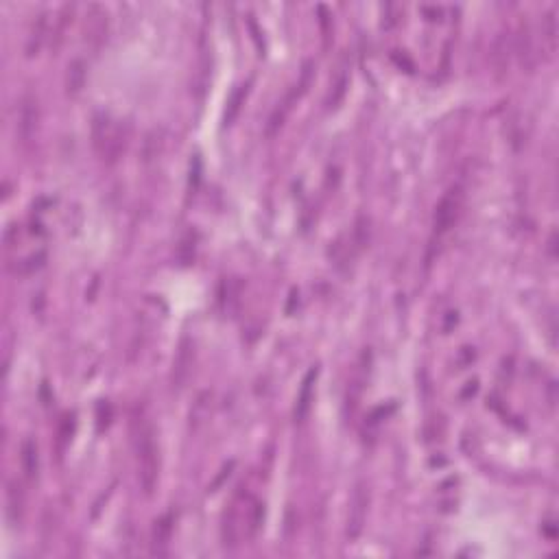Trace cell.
<instances>
[{"mask_svg": "<svg viewBox=\"0 0 559 559\" xmlns=\"http://www.w3.org/2000/svg\"><path fill=\"white\" fill-rule=\"evenodd\" d=\"M265 520V505L260 501H249L247 505V518H245V535L253 537L256 533L260 531Z\"/></svg>", "mask_w": 559, "mask_h": 559, "instance_id": "cell-18", "label": "cell"}, {"mask_svg": "<svg viewBox=\"0 0 559 559\" xmlns=\"http://www.w3.org/2000/svg\"><path fill=\"white\" fill-rule=\"evenodd\" d=\"M369 509V487L365 483H358L350 498V509H347V522H345V535L350 542H354L360 533L367 520Z\"/></svg>", "mask_w": 559, "mask_h": 559, "instance_id": "cell-4", "label": "cell"}, {"mask_svg": "<svg viewBox=\"0 0 559 559\" xmlns=\"http://www.w3.org/2000/svg\"><path fill=\"white\" fill-rule=\"evenodd\" d=\"M208 402H210V394H201L199 398H197V402H194V406H192V411H190V426L197 431L203 422H206V417H208V413H210V406H208Z\"/></svg>", "mask_w": 559, "mask_h": 559, "instance_id": "cell-23", "label": "cell"}, {"mask_svg": "<svg viewBox=\"0 0 559 559\" xmlns=\"http://www.w3.org/2000/svg\"><path fill=\"white\" fill-rule=\"evenodd\" d=\"M74 426H77V422H74V413H64L62 422H59V426H57V440H55V448H57V455L62 457L70 440H72V435H74Z\"/></svg>", "mask_w": 559, "mask_h": 559, "instance_id": "cell-16", "label": "cell"}, {"mask_svg": "<svg viewBox=\"0 0 559 559\" xmlns=\"http://www.w3.org/2000/svg\"><path fill=\"white\" fill-rule=\"evenodd\" d=\"M400 7L398 5H385L383 7V26L385 28H394L398 24V16H400Z\"/></svg>", "mask_w": 559, "mask_h": 559, "instance_id": "cell-24", "label": "cell"}, {"mask_svg": "<svg viewBox=\"0 0 559 559\" xmlns=\"http://www.w3.org/2000/svg\"><path fill=\"white\" fill-rule=\"evenodd\" d=\"M542 40L547 42L549 53H555V49H557V18H555V9L547 11V16L542 18Z\"/></svg>", "mask_w": 559, "mask_h": 559, "instance_id": "cell-19", "label": "cell"}, {"mask_svg": "<svg viewBox=\"0 0 559 559\" xmlns=\"http://www.w3.org/2000/svg\"><path fill=\"white\" fill-rule=\"evenodd\" d=\"M419 11L424 13L428 22H440L444 16V7H437V5H422Z\"/></svg>", "mask_w": 559, "mask_h": 559, "instance_id": "cell-26", "label": "cell"}, {"mask_svg": "<svg viewBox=\"0 0 559 559\" xmlns=\"http://www.w3.org/2000/svg\"><path fill=\"white\" fill-rule=\"evenodd\" d=\"M72 13H74V5H64L62 9L57 11V20H55V31H53V40H55V49L62 44L64 33L68 24L72 22Z\"/></svg>", "mask_w": 559, "mask_h": 559, "instance_id": "cell-21", "label": "cell"}, {"mask_svg": "<svg viewBox=\"0 0 559 559\" xmlns=\"http://www.w3.org/2000/svg\"><path fill=\"white\" fill-rule=\"evenodd\" d=\"M476 391H478V381H470V383H467V387H465V391H463L461 396H463V398H467V396H474Z\"/></svg>", "mask_w": 559, "mask_h": 559, "instance_id": "cell-29", "label": "cell"}, {"mask_svg": "<svg viewBox=\"0 0 559 559\" xmlns=\"http://www.w3.org/2000/svg\"><path fill=\"white\" fill-rule=\"evenodd\" d=\"M542 528H544V533H547L549 540H555V535H557V524H555V520H549Z\"/></svg>", "mask_w": 559, "mask_h": 559, "instance_id": "cell-28", "label": "cell"}, {"mask_svg": "<svg viewBox=\"0 0 559 559\" xmlns=\"http://www.w3.org/2000/svg\"><path fill=\"white\" fill-rule=\"evenodd\" d=\"M463 208V190L461 186H452L448 192L442 197V201L437 203L435 215H433V236H431V253L433 249L440 245V240L450 232V228H455V223L459 221ZM428 253V260H431Z\"/></svg>", "mask_w": 559, "mask_h": 559, "instance_id": "cell-2", "label": "cell"}, {"mask_svg": "<svg viewBox=\"0 0 559 559\" xmlns=\"http://www.w3.org/2000/svg\"><path fill=\"white\" fill-rule=\"evenodd\" d=\"M245 97H247V85H238V87L234 90V94H232L230 103H228V110H225V118H223L225 127H230V125L234 123V120H236L240 108H243V103H245Z\"/></svg>", "mask_w": 559, "mask_h": 559, "instance_id": "cell-20", "label": "cell"}, {"mask_svg": "<svg viewBox=\"0 0 559 559\" xmlns=\"http://www.w3.org/2000/svg\"><path fill=\"white\" fill-rule=\"evenodd\" d=\"M44 265H47V251H35L31 256H26V258L18 265V274L20 276H33L35 271H40Z\"/></svg>", "mask_w": 559, "mask_h": 559, "instance_id": "cell-22", "label": "cell"}, {"mask_svg": "<svg viewBox=\"0 0 559 559\" xmlns=\"http://www.w3.org/2000/svg\"><path fill=\"white\" fill-rule=\"evenodd\" d=\"M513 51L518 55V62L524 70H533L535 66V49H533V35H531V26L526 20H520L518 24V33L516 42H513Z\"/></svg>", "mask_w": 559, "mask_h": 559, "instance_id": "cell-6", "label": "cell"}, {"mask_svg": "<svg viewBox=\"0 0 559 559\" xmlns=\"http://www.w3.org/2000/svg\"><path fill=\"white\" fill-rule=\"evenodd\" d=\"M317 374H319V369L312 367L308 374H306V378L304 383H301V389H299V394H297V402H295V422H304L308 417V411H310V404H312V391H315V381H317Z\"/></svg>", "mask_w": 559, "mask_h": 559, "instance_id": "cell-8", "label": "cell"}, {"mask_svg": "<svg viewBox=\"0 0 559 559\" xmlns=\"http://www.w3.org/2000/svg\"><path fill=\"white\" fill-rule=\"evenodd\" d=\"M347 85H350V59H347V55H343L339 59L335 79L330 81V92H328V99H326V105L330 110L337 108V105L343 101V97L347 92Z\"/></svg>", "mask_w": 559, "mask_h": 559, "instance_id": "cell-7", "label": "cell"}, {"mask_svg": "<svg viewBox=\"0 0 559 559\" xmlns=\"http://www.w3.org/2000/svg\"><path fill=\"white\" fill-rule=\"evenodd\" d=\"M47 33H49L47 13H40L31 26V31H28V37H26V57H33L42 51L44 42H47Z\"/></svg>", "mask_w": 559, "mask_h": 559, "instance_id": "cell-14", "label": "cell"}, {"mask_svg": "<svg viewBox=\"0 0 559 559\" xmlns=\"http://www.w3.org/2000/svg\"><path fill=\"white\" fill-rule=\"evenodd\" d=\"M37 123H40V105H37V99H35V94L26 92L20 99V112H18V125H16L18 138H20L22 144H28V142L33 140V135L37 131Z\"/></svg>", "mask_w": 559, "mask_h": 559, "instance_id": "cell-5", "label": "cell"}, {"mask_svg": "<svg viewBox=\"0 0 559 559\" xmlns=\"http://www.w3.org/2000/svg\"><path fill=\"white\" fill-rule=\"evenodd\" d=\"M87 42L92 44L94 49H99L103 40H105V33H108V13H105L103 7L99 5H92V9H90V16H87Z\"/></svg>", "mask_w": 559, "mask_h": 559, "instance_id": "cell-9", "label": "cell"}, {"mask_svg": "<svg viewBox=\"0 0 559 559\" xmlns=\"http://www.w3.org/2000/svg\"><path fill=\"white\" fill-rule=\"evenodd\" d=\"M247 505H249V498L238 492L234 496L232 505L225 511V518H223V526H221V540H223V547L225 549H236L240 540L245 535V518H247Z\"/></svg>", "mask_w": 559, "mask_h": 559, "instance_id": "cell-3", "label": "cell"}, {"mask_svg": "<svg viewBox=\"0 0 559 559\" xmlns=\"http://www.w3.org/2000/svg\"><path fill=\"white\" fill-rule=\"evenodd\" d=\"M20 463H22V474L26 483H33L40 472V455H37V446L33 440H26L20 446Z\"/></svg>", "mask_w": 559, "mask_h": 559, "instance_id": "cell-12", "label": "cell"}, {"mask_svg": "<svg viewBox=\"0 0 559 559\" xmlns=\"http://www.w3.org/2000/svg\"><path fill=\"white\" fill-rule=\"evenodd\" d=\"M7 516L11 524H20L24 518V490L18 481H11L7 487Z\"/></svg>", "mask_w": 559, "mask_h": 559, "instance_id": "cell-13", "label": "cell"}, {"mask_svg": "<svg viewBox=\"0 0 559 559\" xmlns=\"http://www.w3.org/2000/svg\"><path fill=\"white\" fill-rule=\"evenodd\" d=\"M492 62H494L496 74H498V77H503V74L507 72V68H509V37L505 33H501L494 42Z\"/></svg>", "mask_w": 559, "mask_h": 559, "instance_id": "cell-17", "label": "cell"}, {"mask_svg": "<svg viewBox=\"0 0 559 559\" xmlns=\"http://www.w3.org/2000/svg\"><path fill=\"white\" fill-rule=\"evenodd\" d=\"M83 83H85V64H83V59H74V62L68 64V72H66V94L77 97L81 92Z\"/></svg>", "mask_w": 559, "mask_h": 559, "instance_id": "cell-15", "label": "cell"}, {"mask_svg": "<svg viewBox=\"0 0 559 559\" xmlns=\"http://www.w3.org/2000/svg\"><path fill=\"white\" fill-rule=\"evenodd\" d=\"M190 367H192V345L188 339H184L179 345L177 358L173 362V387H177V389L184 387V383L188 381Z\"/></svg>", "mask_w": 559, "mask_h": 559, "instance_id": "cell-11", "label": "cell"}, {"mask_svg": "<svg viewBox=\"0 0 559 559\" xmlns=\"http://www.w3.org/2000/svg\"><path fill=\"white\" fill-rule=\"evenodd\" d=\"M232 467H234V461H230L228 465H225V467H223V470H221V474H219V478H217V481L212 483V487H210V492H215V490H217V487L221 485V483L225 481V476H230V472H232Z\"/></svg>", "mask_w": 559, "mask_h": 559, "instance_id": "cell-27", "label": "cell"}, {"mask_svg": "<svg viewBox=\"0 0 559 559\" xmlns=\"http://www.w3.org/2000/svg\"><path fill=\"white\" fill-rule=\"evenodd\" d=\"M173 535V516L166 513L162 516L156 526H153V535H151V555H166Z\"/></svg>", "mask_w": 559, "mask_h": 559, "instance_id": "cell-10", "label": "cell"}, {"mask_svg": "<svg viewBox=\"0 0 559 559\" xmlns=\"http://www.w3.org/2000/svg\"><path fill=\"white\" fill-rule=\"evenodd\" d=\"M317 11H319V26H322V33H324V40H326V47H328V40H330V33H332V18H330V13L324 5L317 7Z\"/></svg>", "mask_w": 559, "mask_h": 559, "instance_id": "cell-25", "label": "cell"}, {"mask_svg": "<svg viewBox=\"0 0 559 559\" xmlns=\"http://www.w3.org/2000/svg\"><path fill=\"white\" fill-rule=\"evenodd\" d=\"M135 452H138V481L144 496H151L160 476V448L156 442V428L151 422H142L135 435Z\"/></svg>", "mask_w": 559, "mask_h": 559, "instance_id": "cell-1", "label": "cell"}]
</instances>
